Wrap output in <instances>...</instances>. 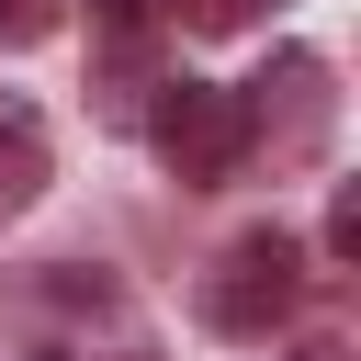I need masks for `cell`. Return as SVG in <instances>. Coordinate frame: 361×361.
<instances>
[{
  "mask_svg": "<svg viewBox=\"0 0 361 361\" xmlns=\"http://www.w3.org/2000/svg\"><path fill=\"white\" fill-rule=\"evenodd\" d=\"M90 34H102L113 56H147V34H158V0H90Z\"/></svg>",
  "mask_w": 361,
  "mask_h": 361,
  "instance_id": "obj_5",
  "label": "cell"
},
{
  "mask_svg": "<svg viewBox=\"0 0 361 361\" xmlns=\"http://www.w3.org/2000/svg\"><path fill=\"white\" fill-rule=\"evenodd\" d=\"M34 203H45V135L11 113V124H0V226H23Z\"/></svg>",
  "mask_w": 361,
  "mask_h": 361,
  "instance_id": "obj_4",
  "label": "cell"
},
{
  "mask_svg": "<svg viewBox=\"0 0 361 361\" xmlns=\"http://www.w3.org/2000/svg\"><path fill=\"white\" fill-rule=\"evenodd\" d=\"M147 147L169 158V180L214 192V180H237V158H248V102L214 90V79H158V102H147Z\"/></svg>",
  "mask_w": 361,
  "mask_h": 361,
  "instance_id": "obj_2",
  "label": "cell"
},
{
  "mask_svg": "<svg viewBox=\"0 0 361 361\" xmlns=\"http://www.w3.org/2000/svg\"><path fill=\"white\" fill-rule=\"evenodd\" d=\"M293 361H350V338H305V350H293Z\"/></svg>",
  "mask_w": 361,
  "mask_h": 361,
  "instance_id": "obj_9",
  "label": "cell"
},
{
  "mask_svg": "<svg viewBox=\"0 0 361 361\" xmlns=\"http://www.w3.org/2000/svg\"><path fill=\"white\" fill-rule=\"evenodd\" d=\"M180 11H192V23H203V34H248V23H259V11H271V0H180Z\"/></svg>",
  "mask_w": 361,
  "mask_h": 361,
  "instance_id": "obj_7",
  "label": "cell"
},
{
  "mask_svg": "<svg viewBox=\"0 0 361 361\" xmlns=\"http://www.w3.org/2000/svg\"><path fill=\"white\" fill-rule=\"evenodd\" d=\"M237 102H248V147H259V135H271V158H316V147H327V68H316L305 45H282L271 79L237 90Z\"/></svg>",
  "mask_w": 361,
  "mask_h": 361,
  "instance_id": "obj_3",
  "label": "cell"
},
{
  "mask_svg": "<svg viewBox=\"0 0 361 361\" xmlns=\"http://www.w3.org/2000/svg\"><path fill=\"white\" fill-rule=\"evenodd\" d=\"M327 259H361V192L327 203Z\"/></svg>",
  "mask_w": 361,
  "mask_h": 361,
  "instance_id": "obj_8",
  "label": "cell"
},
{
  "mask_svg": "<svg viewBox=\"0 0 361 361\" xmlns=\"http://www.w3.org/2000/svg\"><path fill=\"white\" fill-rule=\"evenodd\" d=\"M68 23V0H0V45H45Z\"/></svg>",
  "mask_w": 361,
  "mask_h": 361,
  "instance_id": "obj_6",
  "label": "cell"
},
{
  "mask_svg": "<svg viewBox=\"0 0 361 361\" xmlns=\"http://www.w3.org/2000/svg\"><path fill=\"white\" fill-rule=\"evenodd\" d=\"M293 305H305V248L282 226H248V237L214 248V271H203V327L214 338H271Z\"/></svg>",
  "mask_w": 361,
  "mask_h": 361,
  "instance_id": "obj_1",
  "label": "cell"
}]
</instances>
